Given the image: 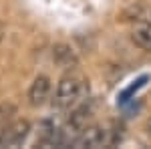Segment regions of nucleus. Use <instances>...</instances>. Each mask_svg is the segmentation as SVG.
Listing matches in <instances>:
<instances>
[{
	"instance_id": "3",
	"label": "nucleus",
	"mask_w": 151,
	"mask_h": 149,
	"mask_svg": "<svg viewBox=\"0 0 151 149\" xmlns=\"http://www.w3.org/2000/svg\"><path fill=\"white\" fill-rule=\"evenodd\" d=\"M30 133V123L26 119L12 121L0 131V147H18L22 145Z\"/></svg>"
},
{
	"instance_id": "5",
	"label": "nucleus",
	"mask_w": 151,
	"mask_h": 149,
	"mask_svg": "<svg viewBox=\"0 0 151 149\" xmlns=\"http://www.w3.org/2000/svg\"><path fill=\"white\" fill-rule=\"evenodd\" d=\"M48 95H50V79L47 75H38L28 89V103L32 107H40L47 103Z\"/></svg>"
},
{
	"instance_id": "1",
	"label": "nucleus",
	"mask_w": 151,
	"mask_h": 149,
	"mask_svg": "<svg viewBox=\"0 0 151 149\" xmlns=\"http://www.w3.org/2000/svg\"><path fill=\"white\" fill-rule=\"evenodd\" d=\"M85 91H87V81L77 73H67L58 81L52 105L57 109H70L83 99Z\"/></svg>"
},
{
	"instance_id": "9",
	"label": "nucleus",
	"mask_w": 151,
	"mask_h": 149,
	"mask_svg": "<svg viewBox=\"0 0 151 149\" xmlns=\"http://www.w3.org/2000/svg\"><path fill=\"white\" fill-rule=\"evenodd\" d=\"M147 131H149V135H151V119L147 121Z\"/></svg>"
},
{
	"instance_id": "4",
	"label": "nucleus",
	"mask_w": 151,
	"mask_h": 149,
	"mask_svg": "<svg viewBox=\"0 0 151 149\" xmlns=\"http://www.w3.org/2000/svg\"><path fill=\"white\" fill-rule=\"evenodd\" d=\"M91 117H93V109H91L89 105H81V107H77V109L73 111V115H70L69 121H67V129H69V131H65V133H70V141L77 137L87 125H91V123H89Z\"/></svg>"
},
{
	"instance_id": "2",
	"label": "nucleus",
	"mask_w": 151,
	"mask_h": 149,
	"mask_svg": "<svg viewBox=\"0 0 151 149\" xmlns=\"http://www.w3.org/2000/svg\"><path fill=\"white\" fill-rule=\"evenodd\" d=\"M115 135L113 131H109V127L105 125H87L77 137L70 143L75 147H91V149H99V147H111L115 145Z\"/></svg>"
},
{
	"instance_id": "7",
	"label": "nucleus",
	"mask_w": 151,
	"mask_h": 149,
	"mask_svg": "<svg viewBox=\"0 0 151 149\" xmlns=\"http://www.w3.org/2000/svg\"><path fill=\"white\" fill-rule=\"evenodd\" d=\"M52 58L57 60V65L65 67V69H73L77 65V57L73 53V48H69L67 45H57L52 48Z\"/></svg>"
},
{
	"instance_id": "6",
	"label": "nucleus",
	"mask_w": 151,
	"mask_h": 149,
	"mask_svg": "<svg viewBox=\"0 0 151 149\" xmlns=\"http://www.w3.org/2000/svg\"><path fill=\"white\" fill-rule=\"evenodd\" d=\"M131 40L143 50H151V18L135 20L131 28Z\"/></svg>"
},
{
	"instance_id": "8",
	"label": "nucleus",
	"mask_w": 151,
	"mask_h": 149,
	"mask_svg": "<svg viewBox=\"0 0 151 149\" xmlns=\"http://www.w3.org/2000/svg\"><path fill=\"white\" fill-rule=\"evenodd\" d=\"M4 35H6V28H4V24H0V42H2Z\"/></svg>"
}]
</instances>
